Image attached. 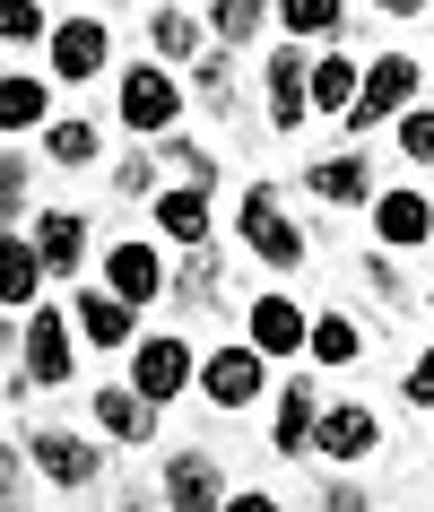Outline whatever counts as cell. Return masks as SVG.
Listing matches in <instances>:
<instances>
[{"mask_svg": "<svg viewBox=\"0 0 434 512\" xmlns=\"http://www.w3.org/2000/svg\"><path fill=\"white\" fill-rule=\"evenodd\" d=\"M226 512H278V495H226Z\"/></svg>", "mask_w": 434, "mask_h": 512, "instance_id": "obj_37", "label": "cell"}, {"mask_svg": "<svg viewBox=\"0 0 434 512\" xmlns=\"http://www.w3.org/2000/svg\"><path fill=\"white\" fill-rule=\"evenodd\" d=\"M44 35H53V18L35 0H0V44H44Z\"/></svg>", "mask_w": 434, "mask_h": 512, "instance_id": "obj_29", "label": "cell"}, {"mask_svg": "<svg viewBox=\"0 0 434 512\" xmlns=\"http://www.w3.org/2000/svg\"><path fill=\"white\" fill-rule=\"evenodd\" d=\"M53 165H96V122H44Z\"/></svg>", "mask_w": 434, "mask_h": 512, "instance_id": "obj_28", "label": "cell"}, {"mask_svg": "<svg viewBox=\"0 0 434 512\" xmlns=\"http://www.w3.org/2000/svg\"><path fill=\"white\" fill-rule=\"evenodd\" d=\"M313 426H322V391H313V382H287V391H278V426H270V443L296 460V452H313Z\"/></svg>", "mask_w": 434, "mask_h": 512, "instance_id": "obj_20", "label": "cell"}, {"mask_svg": "<svg viewBox=\"0 0 434 512\" xmlns=\"http://www.w3.org/2000/svg\"><path fill=\"white\" fill-rule=\"evenodd\" d=\"M148 44H157L165 61H200V53H209V35H200L191 9H157V18H148Z\"/></svg>", "mask_w": 434, "mask_h": 512, "instance_id": "obj_25", "label": "cell"}, {"mask_svg": "<svg viewBox=\"0 0 434 512\" xmlns=\"http://www.w3.org/2000/svg\"><path fill=\"white\" fill-rule=\"evenodd\" d=\"M261 87H270V131H304L313 122V61L304 53H270Z\"/></svg>", "mask_w": 434, "mask_h": 512, "instance_id": "obj_10", "label": "cell"}, {"mask_svg": "<svg viewBox=\"0 0 434 512\" xmlns=\"http://www.w3.org/2000/svg\"><path fill=\"white\" fill-rule=\"evenodd\" d=\"M322 512H365V486H348V478H330V486H322Z\"/></svg>", "mask_w": 434, "mask_h": 512, "instance_id": "obj_36", "label": "cell"}, {"mask_svg": "<svg viewBox=\"0 0 434 512\" xmlns=\"http://www.w3.org/2000/svg\"><path fill=\"white\" fill-rule=\"evenodd\" d=\"M244 330H252V348H261V356H296L304 339H313V313L287 304V296H261V304L244 313Z\"/></svg>", "mask_w": 434, "mask_h": 512, "instance_id": "obj_14", "label": "cell"}, {"mask_svg": "<svg viewBox=\"0 0 434 512\" xmlns=\"http://www.w3.org/2000/svg\"><path fill=\"white\" fill-rule=\"evenodd\" d=\"M18 339H27V330H9V322H0V348H18Z\"/></svg>", "mask_w": 434, "mask_h": 512, "instance_id": "obj_39", "label": "cell"}, {"mask_svg": "<svg viewBox=\"0 0 434 512\" xmlns=\"http://www.w3.org/2000/svg\"><path fill=\"white\" fill-rule=\"evenodd\" d=\"M44 44H53V79H70V87H87L96 70H105V53H113L105 18H61Z\"/></svg>", "mask_w": 434, "mask_h": 512, "instance_id": "obj_9", "label": "cell"}, {"mask_svg": "<svg viewBox=\"0 0 434 512\" xmlns=\"http://www.w3.org/2000/svg\"><path fill=\"white\" fill-rule=\"evenodd\" d=\"M365 287H374L382 304H400V270H391V261H382V252H365Z\"/></svg>", "mask_w": 434, "mask_h": 512, "instance_id": "obj_35", "label": "cell"}, {"mask_svg": "<svg viewBox=\"0 0 434 512\" xmlns=\"http://www.w3.org/2000/svg\"><path fill=\"white\" fill-rule=\"evenodd\" d=\"M157 226H165V243H183V252H209V191H200V183L157 191Z\"/></svg>", "mask_w": 434, "mask_h": 512, "instance_id": "obj_17", "label": "cell"}, {"mask_svg": "<svg viewBox=\"0 0 434 512\" xmlns=\"http://www.w3.org/2000/svg\"><path fill=\"white\" fill-rule=\"evenodd\" d=\"M70 322H79L87 348H139V304H122L113 287H96V296L70 304Z\"/></svg>", "mask_w": 434, "mask_h": 512, "instance_id": "obj_13", "label": "cell"}, {"mask_svg": "<svg viewBox=\"0 0 434 512\" xmlns=\"http://www.w3.org/2000/svg\"><path fill=\"white\" fill-rule=\"evenodd\" d=\"M356 87H365V70H356V53H322V61H313V113H339V122H348Z\"/></svg>", "mask_w": 434, "mask_h": 512, "instance_id": "obj_23", "label": "cell"}, {"mask_svg": "<svg viewBox=\"0 0 434 512\" xmlns=\"http://www.w3.org/2000/svg\"><path fill=\"white\" fill-rule=\"evenodd\" d=\"M304 191L330 200V209H356V200H374V165L365 157H322V165H304Z\"/></svg>", "mask_w": 434, "mask_h": 512, "instance_id": "obj_16", "label": "cell"}, {"mask_svg": "<svg viewBox=\"0 0 434 512\" xmlns=\"http://www.w3.org/2000/svg\"><path fill=\"white\" fill-rule=\"evenodd\" d=\"M391 131H400V157L408 165H434V105H408Z\"/></svg>", "mask_w": 434, "mask_h": 512, "instance_id": "obj_30", "label": "cell"}, {"mask_svg": "<svg viewBox=\"0 0 434 512\" xmlns=\"http://www.w3.org/2000/svg\"><path fill=\"white\" fill-rule=\"evenodd\" d=\"M191 382H200V356H191V339H174V330H148V339H139L131 348V391L139 400H183Z\"/></svg>", "mask_w": 434, "mask_h": 512, "instance_id": "obj_2", "label": "cell"}, {"mask_svg": "<svg viewBox=\"0 0 434 512\" xmlns=\"http://www.w3.org/2000/svg\"><path fill=\"white\" fill-rule=\"evenodd\" d=\"M165 504L174 512H226V469L209 452H174L165 460Z\"/></svg>", "mask_w": 434, "mask_h": 512, "instance_id": "obj_12", "label": "cell"}, {"mask_svg": "<svg viewBox=\"0 0 434 512\" xmlns=\"http://www.w3.org/2000/svg\"><path fill=\"white\" fill-rule=\"evenodd\" d=\"M18 495H27V460L0 443V512H18Z\"/></svg>", "mask_w": 434, "mask_h": 512, "instance_id": "obj_32", "label": "cell"}, {"mask_svg": "<svg viewBox=\"0 0 434 512\" xmlns=\"http://www.w3.org/2000/svg\"><path fill=\"white\" fill-rule=\"evenodd\" d=\"M374 443H382V417H374L365 400H330V408H322V426H313V452L339 460V469H348V460H365Z\"/></svg>", "mask_w": 434, "mask_h": 512, "instance_id": "obj_8", "label": "cell"}, {"mask_svg": "<svg viewBox=\"0 0 434 512\" xmlns=\"http://www.w3.org/2000/svg\"><path fill=\"white\" fill-rule=\"evenodd\" d=\"M235 226H244L252 261H270V270H304V226H296L287 209H278V191H270V183H252V191H244Z\"/></svg>", "mask_w": 434, "mask_h": 512, "instance_id": "obj_1", "label": "cell"}, {"mask_svg": "<svg viewBox=\"0 0 434 512\" xmlns=\"http://www.w3.org/2000/svg\"><path fill=\"white\" fill-rule=\"evenodd\" d=\"M426 9H434V0H426Z\"/></svg>", "mask_w": 434, "mask_h": 512, "instance_id": "obj_41", "label": "cell"}, {"mask_svg": "<svg viewBox=\"0 0 434 512\" xmlns=\"http://www.w3.org/2000/svg\"><path fill=\"white\" fill-rule=\"evenodd\" d=\"M348 0H278V27L287 35H339Z\"/></svg>", "mask_w": 434, "mask_h": 512, "instance_id": "obj_27", "label": "cell"}, {"mask_svg": "<svg viewBox=\"0 0 434 512\" xmlns=\"http://www.w3.org/2000/svg\"><path fill=\"white\" fill-rule=\"evenodd\" d=\"M27 460H35V469H44V478L61 486V495H79V486H96V469H105L87 434H61V426H35V434H27Z\"/></svg>", "mask_w": 434, "mask_h": 512, "instance_id": "obj_6", "label": "cell"}, {"mask_svg": "<svg viewBox=\"0 0 434 512\" xmlns=\"http://www.w3.org/2000/svg\"><path fill=\"white\" fill-rule=\"evenodd\" d=\"M200 391H209V408H252L261 391H270V356L252 348H209L200 356Z\"/></svg>", "mask_w": 434, "mask_h": 512, "instance_id": "obj_5", "label": "cell"}, {"mask_svg": "<svg viewBox=\"0 0 434 512\" xmlns=\"http://www.w3.org/2000/svg\"><path fill=\"white\" fill-rule=\"evenodd\" d=\"M382 18H417V9H426V0H374Z\"/></svg>", "mask_w": 434, "mask_h": 512, "instance_id": "obj_38", "label": "cell"}, {"mask_svg": "<svg viewBox=\"0 0 434 512\" xmlns=\"http://www.w3.org/2000/svg\"><path fill=\"white\" fill-rule=\"evenodd\" d=\"M105 287H113V296H122V304H157L165 296V252H157V243H113V252H105Z\"/></svg>", "mask_w": 434, "mask_h": 512, "instance_id": "obj_11", "label": "cell"}, {"mask_svg": "<svg viewBox=\"0 0 434 512\" xmlns=\"http://www.w3.org/2000/svg\"><path fill=\"white\" fill-rule=\"evenodd\" d=\"M408 105H417V61L382 53L374 70H365V87H356V105H348V131H382V122H400Z\"/></svg>", "mask_w": 434, "mask_h": 512, "instance_id": "obj_3", "label": "cell"}, {"mask_svg": "<svg viewBox=\"0 0 434 512\" xmlns=\"http://www.w3.org/2000/svg\"><path fill=\"white\" fill-rule=\"evenodd\" d=\"M400 391H408V408H434V348L417 356V365H408V382H400Z\"/></svg>", "mask_w": 434, "mask_h": 512, "instance_id": "obj_34", "label": "cell"}, {"mask_svg": "<svg viewBox=\"0 0 434 512\" xmlns=\"http://www.w3.org/2000/svg\"><path fill=\"white\" fill-rule=\"evenodd\" d=\"M270 9H278V0H209V35L226 44V53H244L252 35L270 27Z\"/></svg>", "mask_w": 434, "mask_h": 512, "instance_id": "obj_24", "label": "cell"}, {"mask_svg": "<svg viewBox=\"0 0 434 512\" xmlns=\"http://www.w3.org/2000/svg\"><path fill=\"white\" fill-rule=\"evenodd\" d=\"M374 235L391 243V252H400V243H426L434 235V200L426 191H382L374 200Z\"/></svg>", "mask_w": 434, "mask_h": 512, "instance_id": "obj_19", "label": "cell"}, {"mask_svg": "<svg viewBox=\"0 0 434 512\" xmlns=\"http://www.w3.org/2000/svg\"><path fill=\"white\" fill-rule=\"evenodd\" d=\"M70 313H27V339H18V356H27V382H70V365H79V339H70Z\"/></svg>", "mask_w": 434, "mask_h": 512, "instance_id": "obj_7", "label": "cell"}, {"mask_svg": "<svg viewBox=\"0 0 434 512\" xmlns=\"http://www.w3.org/2000/svg\"><path fill=\"white\" fill-rule=\"evenodd\" d=\"M44 252H35V235L18 243V235H0V313H18V304H35L44 296Z\"/></svg>", "mask_w": 434, "mask_h": 512, "instance_id": "obj_15", "label": "cell"}, {"mask_svg": "<svg viewBox=\"0 0 434 512\" xmlns=\"http://www.w3.org/2000/svg\"><path fill=\"white\" fill-rule=\"evenodd\" d=\"M53 122V87L27 79V70H9L0 79V131H44Z\"/></svg>", "mask_w": 434, "mask_h": 512, "instance_id": "obj_22", "label": "cell"}, {"mask_svg": "<svg viewBox=\"0 0 434 512\" xmlns=\"http://www.w3.org/2000/svg\"><path fill=\"white\" fill-rule=\"evenodd\" d=\"M304 348H313V365H356V356H365V330H356L348 313H313V339H304Z\"/></svg>", "mask_w": 434, "mask_h": 512, "instance_id": "obj_26", "label": "cell"}, {"mask_svg": "<svg viewBox=\"0 0 434 512\" xmlns=\"http://www.w3.org/2000/svg\"><path fill=\"white\" fill-rule=\"evenodd\" d=\"M96 426H105L113 443H148V434H157V400H139V391L113 382V391H96Z\"/></svg>", "mask_w": 434, "mask_h": 512, "instance_id": "obj_21", "label": "cell"}, {"mask_svg": "<svg viewBox=\"0 0 434 512\" xmlns=\"http://www.w3.org/2000/svg\"><path fill=\"white\" fill-rule=\"evenodd\" d=\"M122 122H131L139 139H165L183 122V87L165 79L157 61H131V70H122Z\"/></svg>", "mask_w": 434, "mask_h": 512, "instance_id": "obj_4", "label": "cell"}, {"mask_svg": "<svg viewBox=\"0 0 434 512\" xmlns=\"http://www.w3.org/2000/svg\"><path fill=\"white\" fill-rule=\"evenodd\" d=\"M122 512H148V504H139V495H122Z\"/></svg>", "mask_w": 434, "mask_h": 512, "instance_id": "obj_40", "label": "cell"}, {"mask_svg": "<svg viewBox=\"0 0 434 512\" xmlns=\"http://www.w3.org/2000/svg\"><path fill=\"white\" fill-rule=\"evenodd\" d=\"M35 252H44V270H53V278H70L87 261V217L79 209H44V217H35Z\"/></svg>", "mask_w": 434, "mask_h": 512, "instance_id": "obj_18", "label": "cell"}, {"mask_svg": "<svg viewBox=\"0 0 434 512\" xmlns=\"http://www.w3.org/2000/svg\"><path fill=\"white\" fill-rule=\"evenodd\" d=\"M18 209H27V157L0 148V217H18Z\"/></svg>", "mask_w": 434, "mask_h": 512, "instance_id": "obj_31", "label": "cell"}, {"mask_svg": "<svg viewBox=\"0 0 434 512\" xmlns=\"http://www.w3.org/2000/svg\"><path fill=\"white\" fill-rule=\"evenodd\" d=\"M113 183H122V200H148V191H157V157H131Z\"/></svg>", "mask_w": 434, "mask_h": 512, "instance_id": "obj_33", "label": "cell"}]
</instances>
